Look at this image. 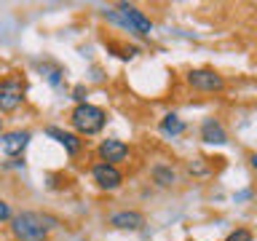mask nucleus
I'll return each instance as SVG.
<instances>
[{"label": "nucleus", "instance_id": "f257e3e1", "mask_svg": "<svg viewBox=\"0 0 257 241\" xmlns=\"http://www.w3.org/2000/svg\"><path fill=\"white\" fill-rule=\"evenodd\" d=\"M54 225H56L54 217L40 212H22L11 217V233L19 241H43Z\"/></svg>", "mask_w": 257, "mask_h": 241}, {"label": "nucleus", "instance_id": "f03ea898", "mask_svg": "<svg viewBox=\"0 0 257 241\" xmlns=\"http://www.w3.org/2000/svg\"><path fill=\"white\" fill-rule=\"evenodd\" d=\"M70 124L72 129H75L78 134H86V137H91V134H99L104 124H107V115H104V110L102 107H96V104H88V102H80L72 107L70 112Z\"/></svg>", "mask_w": 257, "mask_h": 241}, {"label": "nucleus", "instance_id": "7ed1b4c3", "mask_svg": "<svg viewBox=\"0 0 257 241\" xmlns=\"http://www.w3.org/2000/svg\"><path fill=\"white\" fill-rule=\"evenodd\" d=\"M104 16H107L110 22L120 24V27H126L128 32H137V35H150V32H153V22L137 6L120 3L115 11H104Z\"/></svg>", "mask_w": 257, "mask_h": 241}, {"label": "nucleus", "instance_id": "20e7f679", "mask_svg": "<svg viewBox=\"0 0 257 241\" xmlns=\"http://www.w3.org/2000/svg\"><path fill=\"white\" fill-rule=\"evenodd\" d=\"M24 80L22 78H6V80H0V112H14L19 104L24 102Z\"/></svg>", "mask_w": 257, "mask_h": 241}, {"label": "nucleus", "instance_id": "39448f33", "mask_svg": "<svg viewBox=\"0 0 257 241\" xmlns=\"http://www.w3.org/2000/svg\"><path fill=\"white\" fill-rule=\"evenodd\" d=\"M188 83L196 88V91H222L225 88V80L220 72L209 70V67H198V70H190L188 72Z\"/></svg>", "mask_w": 257, "mask_h": 241}, {"label": "nucleus", "instance_id": "423d86ee", "mask_svg": "<svg viewBox=\"0 0 257 241\" xmlns=\"http://www.w3.org/2000/svg\"><path fill=\"white\" fill-rule=\"evenodd\" d=\"M96 153H99V164L115 166V164H120V161H126L128 145L115 140V137H110V140H102V145H99V150H96Z\"/></svg>", "mask_w": 257, "mask_h": 241}, {"label": "nucleus", "instance_id": "0eeeda50", "mask_svg": "<svg viewBox=\"0 0 257 241\" xmlns=\"http://www.w3.org/2000/svg\"><path fill=\"white\" fill-rule=\"evenodd\" d=\"M91 177L102 190H115V188H120V182H123V174L118 172V166H110V164H94Z\"/></svg>", "mask_w": 257, "mask_h": 241}, {"label": "nucleus", "instance_id": "6e6552de", "mask_svg": "<svg viewBox=\"0 0 257 241\" xmlns=\"http://www.w3.org/2000/svg\"><path fill=\"white\" fill-rule=\"evenodd\" d=\"M27 145H30V132H22V129L6 132L0 137V148H3V153H8V156H22Z\"/></svg>", "mask_w": 257, "mask_h": 241}, {"label": "nucleus", "instance_id": "1a4fd4ad", "mask_svg": "<svg viewBox=\"0 0 257 241\" xmlns=\"http://www.w3.org/2000/svg\"><path fill=\"white\" fill-rule=\"evenodd\" d=\"M46 134H48V137H54V140L59 142V145H62L64 150H67V156H78V153H80V148H83V142H80V140H78L75 134L64 132V129L48 126V129H46Z\"/></svg>", "mask_w": 257, "mask_h": 241}, {"label": "nucleus", "instance_id": "9d476101", "mask_svg": "<svg viewBox=\"0 0 257 241\" xmlns=\"http://www.w3.org/2000/svg\"><path fill=\"white\" fill-rule=\"evenodd\" d=\"M201 140L209 142V145H225L228 142V134H225V129L217 118H206L204 124H201Z\"/></svg>", "mask_w": 257, "mask_h": 241}, {"label": "nucleus", "instance_id": "9b49d317", "mask_svg": "<svg viewBox=\"0 0 257 241\" xmlns=\"http://www.w3.org/2000/svg\"><path fill=\"white\" fill-rule=\"evenodd\" d=\"M110 225L120 230H140L145 225V217L140 212H115L110 217Z\"/></svg>", "mask_w": 257, "mask_h": 241}, {"label": "nucleus", "instance_id": "f8f14e48", "mask_svg": "<svg viewBox=\"0 0 257 241\" xmlns=\"http://www.w3.org/2000/svg\"><path fill=\"white\" fill-rule=\"evenodd\" d=\"M185 132V120L177 115V112H169V115L161 118V134L166 137H180Z\"/></svg>", "mask_w": 257, "mask_h": 241}, {"label": "nucleus", "instance_id": "ddd939ff", "mask_svg": "<svg viewBox=\"0 0 257 241\" xmlns=\"http://www.w3.org/2000/svg\"><path fill=\"white\" fill-rule=\"evenodd\" d=\"M153 177H156L158 185H172L174 182V172H172V169H166V166H156V169H153Z\"/></svg>", "mask_w": 257, "mask_h": 241}, {"label": "nucleus", "instance_id": "4468645a", "mask_svg": "<svg viewBox=\"0 0 257 241\" xmlns=\"http://www.w3.org/2000/svg\"><path fill=\"white\" fill-rule=\"evenodd\" d=\"M222 241H252V233H249L246 228H236V230H230Z\"/></svg>", "mask_w": 257, "mask_h": 241}, {"label": "nucleus", "instance_id": "2eb2a0df", "mask_svg": "<svg viewBox=\"0 0 257 241\" xmlns=\"http://www.w3.org/2000/svg\"><path fill=\"white\" fill-rule=\"evenodd\" d=\"M11 204L8 201H0V222H6V220H11Z\"/></svg>", "mask_w": 257, "mask_h": 241}, {"label": "nucleus", "instance_id": "dca6fc26", "mask_svg": "<svg viewBox=\"0 0 257 241\" xmlns=\"http://www.w3.org/2000/svg\"><path fill=\"white\" fill-rule=\"evenodd\" d=\"M0 132H3V118H0Z\"/></svg>", "mask_w": 257, "mask_h": 241}]
</instances>
